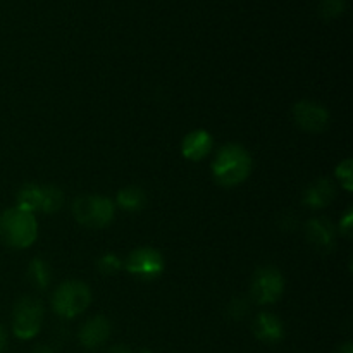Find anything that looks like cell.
Wrapping results in <instances>:
<instances>
[{"mask_svg":"<svg viewBox=\"0 0 353 353\" xmlns=\"http://www.w3.org/2000/svg\"><path fill=\"white\" fill-rule=\"evenodd\" d=\"M252 172V155L238 143L224 145L212 162V174L219 185L238 186L247 181Z\"/></svg>","mask_w":353,"mask_h":353,"instance_id":"1","label":"cell"},{"mask_svg":"<svg viewBox=\"0 0 353 353\" xmlns=\"http://www.w3.org/2000/svg\"><path fill=\"white\" fill-rule=\"evenodd\" d=\"M38 236V223L31 212L12 207L0 216V240L10 248H28Z\"/></svg>","mask_w":353,"mask_h":353,"instance_id":"2","label":"cell"},{"mask_svg":"<svg viewBox=\"0 0 353 353\" xmlns=\"http://www.w3.org/2000/svg\"><path fill=\"white\" fill-rule=\"evenodd\" d=\"M92 303V292L83 281H65L55 290L52 307L59 317L72 319L85 312Z\"/></svg>","mask_w":353,"mask_h":353,"instance_id":"3","label":"cell"},{"mask_svg":"<svg viewBox=\"0 0 353 353\" xmlns=\"http://www.w3.org/2000/svg\"><path fill=\"white\" fill-rule=\"evenodd\" d=\"M72 214L79 224L86 228H105L112 223L116 205L110 199L99 195H85L79 196L72 203Z\"/></svg>","mask_w":353,"mask_h":353,"instance_id":"4","label":"cell"},{"mask_svg":"<svg viewBox=\"0 0 353 353\" xmlns=\"http://www.w3.org/2000/svg\"><path fill=\"white\" fill-rule=\"evenodd\" d=\"M43 305L33 296H24L14 305L12 333L19 340H31L40 333L43 323Z\"/></svg>","mask_w":353,"mask_h":353,"instance_id":"5","label":"cell"},{"mask_svg":"<svg viewBox=\"0 0 353 353\" xmlns=\"http://www.w3.org/2000/svg\"><path fill=\"white\" fill-rule=\"evenodd\" d=\"M252 299L261 305L276 303L285 293V278L281 271L271 265H265L255 271L250 285Z\"/></svg>","mask_w":353,"mask_h":353,"instance_id":"6","label":"cell"},{"mask_svg":"<svg viewBox=\"0 0 353 353\" xmlns=\"http://www.w3.org/2000/svg\"><path fill=\"white\" fill-rule=\"evenodd\" d=\"M124 268L134 278L152 281V279H157L164 272L165 262L159 250L152 247H141L128 255L126 261H124Z\"/></svg>","mask_w":353,"mask_h":353,"instance_id":"7","label":"cell"},{"mask_svg":"<svg viewBox=\"0 0 353 353\" xmlns=\"http://www.w3.org/2000/svg\"><path fill=\"white\" fill-rule=\"evenodd\" d=\"M293 119L296 126L307 133H323L330 126V112L324 105L310 100H300L293 105Z\"/></svg>","mask_w":353,"mask_h":353,"instance_id":"8","label":"cell"},{"mask_svg":"<svg viewBox=\"0 0 353 353\" xmlns=\"http://www.w3.org/2000/svg\"><path fill=\"white\" fill-rule=\"evenodd\" d=\"M110 331H112L110 321L103 316H95L86 321L81 330H79V343L88 348V350H95V348L102 347L109 340Z\"/></svg>","mask_w":353,"mask_h":353,"instance_id":"9","label":"cell"},{"mask_svg":"<svg viewBox=\"0 0 353 353\" xmlns=\"http://www.w3.org/2000/svg\"><path fill=\"white\" fill-rule=\"evenodd\" d=\"M305 234L310 245H314V248L321 252L333 250L334 243H336V228L326 217L310 219L305 226Z\"/></svg>","mask_w":353,"mask_h":353,"instance_id":"10","label":"cell"},{"mask_svg":"<svg viewBox=\"0 0 353 353\" xmlns=\"http://www.w3.org/2000/svg\"><path fill=\"white\" fill-rule=\"evenodd\" d=\"M214 140L209 131L195 130L185 137V140L181 143V152L185 159H188L192 162H199L203 161L210 154Z\"/></svg>","mask_w":353,"mask_h":353,"instance_id":"11","label":"cell"},{"mask_svg":"<svg viewBox=\"0 0 353 353\" xmlns=\"http://www.w3.org/2000/svg\"><path fill=\"white\" fill-rule=\"evenodd\" d=\"M254 333L255 336L261 341L268 345L279 343L285 336V326H283L281 319L274 314L262 312L259 314V317L254 323Z\"/></svg>","mask_w":353,"mask_h":353,"instance_id":"12","label":"cell"},{"mask_svg":"<svg viewBox=\"0 0 353 353\" xmlns=\"http://www.w3.org/2000/svg\"><path fill=\"white\" fill-rule=\"evenodd\" d=\"M334 196H336V186L331 183V179L319 178L305 190L303 203L310 209H324L333 202Z\"/></svg>","mask_w":353,"mask_h":353,"instance_id":"13","label":"cell"},{"mask_svg":"<svg viewBox=\"0 0 353 353\" xmlns=\"http://www.w3.org/2000/svg\"><path fill=\"white\" fill-rule=\"evenodd\" d=\"M117 205L126 212H138L147 205V193L140 186H126L117 193Z\"/></svg>","mask_w":353,"mask_h":353,"instance_id":"14","label":"cell"},{"mask_svg":"<svg viewBox=\"0 0 353 353\" xmlns=\"http://www.w3.org/2000/svg\"><path fill=\"white\" fill-rule=\"evenodd\" d=\"M28 279L38 290H47L52 281L50 265L43 259H33L28 265Z\"/></svg>","mask_w":353,"mask_h":353,"instance_id":"15","label":"cell"},{"mask_svg":"<svg viewBox=\"0 0 353 353\" xmlns=\"http://www.w3.org/2000/svg\"><path fill=\"white\" fill-rule=\"evenodd\" d=\"M17 205L19 209L26 210V212L34 214L40 210L41 205V186L38 185H24L23 188L17 192Z\"/></svg>","mask_w":353,"mask_h":353,"instance_id":"16","label":"cell"},{"mask_svg":"<svg viewBox=\"0 0 353 353\" xmlns=\"http://www.w3.org/2000/svg\"><path fill=\"white\" fill-rule=\"evenodd\" d=\"M64 205V192L59 186H41V205L40 210L45 214H54Z\"/></svg>","mask_w":353,"mask_h":353,"instance_id":"17","label":"cell"},{"mask_svg":"<svg viewBox=\"0 0 353 353\" xmlns=\"http://www.w3.org/2000/svg\"><path fill=\"white\" fill-rule=\"evenodd\" d=\"M347 7V0H321L319 10L321 16L326 19H334V17L341 16Z\"/></svg>","mask_w":353,"mask_h":353,"instance_id":"18","label":"cell"},{"mask_svg":"<svg viewBox=\"0 0 353 353\" xmlns=\"http://www.w3.org/2000/svg\"><path fill=\"white\" fill-rule=\"evenodd\" d=\"M97 268H99V271L102 272L103 276H112V274H116L121 268H123V262H121V259L117 257V255L105 254L99 259V262H97Z\"/></svg>","mask_w":353,"mask_h":353,"instance_id":"19","label":"cell"},{"mask_svg":"<svg viewBox=\"0 0 353 353\" xmlns=\"http://www.w3.org/2000/svg\"><path fill=\"white\" fill-rule=\"evenodd\" d=\"M338 181H340L341 188L347 190V192H352L353 190V169H352V159H347V161L341 162L340 165L334 171Z\"/></svg>","mask_w":353,"mask_h":353,"instance_id":"20","label":"cell"},{"mask_svg":"<svg viewBox=\"0 0 353 353\" xmlns=\"http://www.w3.org/2000/svg\"><path fill=\"white\" fill-rule=\"evenodd\" d=\"M352 228H353V210L348 209L347 212H345V216L341 217L340 221V231L343 236L350 238L352 236Z\"/></svg>","mask_w":353,"mask_h":353,"instance_id":"21","label":"cell"},{"mask_svg":"<svg viewBox=\"0 0 353 353\" xmlns=\"http://www.w3.org/2000/svg\"><path fill=\"white\" fill-rule=\"evenodd\" d=\"M7 347V333H6V327L0 324V353H3Z\"/></svg>","mask_w":353,"mask_h":353,"instance_id":"22","label":"cell"},{"mask_svg":"<svg viewBox=\"0 0 353 353\" xmlns=\"http://www.w3.org/2000/svg\"><path fill=\"white\" fill-rule=\"evenodd\" d=\"M109 353H131V350L128 347H124V345H116V347L110 348Z\"/></svg>","mask_w":353,"mask_h":353,"instance_id":"23","label":"cell"},{"mask_svg":"<svg viewBox=\"0 0 353 353\" xmlns=\"http://www.w3.org/2000/svg\"><path fill=\"white\" fill-rule=\"evenodd\" d=\"M336 353H353V348H352V343H345L343 347H340L336 350Z\"/></svg>","mask_w":353,"mask_h":353,"instance_id":"24","label":"cell"},{"mask_svg":"<svg viewBox=\"0 0 353 353\" xmlns=\"http://www.w3.org/2000/svg\"><path fill=\"white\" fill-rule=\"evenodd\" d=\"M33 353H55L54 350H52L50 347H45V345H41V347H38V348H34L33 350Z\"/></svg>","mask_w":353,"mask_h":353,"instance_id":"25","label":"cell"}]
</instances>
